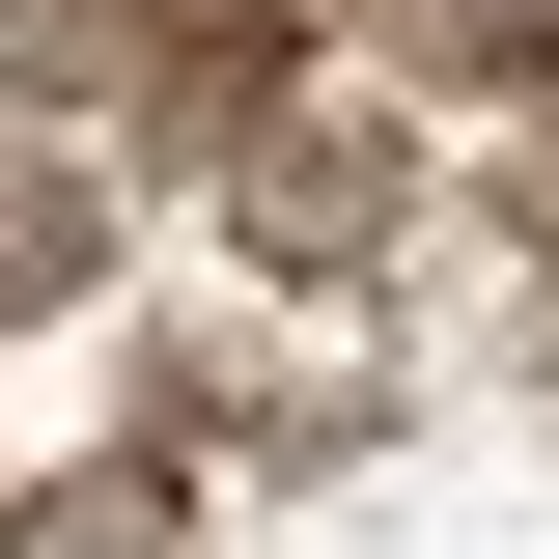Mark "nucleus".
Masks as SVG:
<instances>
[{"instance_id": "f257e3e1", "label": "nucleus", "mask_w": 559, "mask_h": 559, "mask_svg": "<svg viewBox=\"0 0 559 559\" xmlns=\"http://www.w3.org/2000/svg\"><path fill=\"white\" fill-rule=\"evenodd\" d=\"M252 224H280V252H364V224H392V140H364V112L336 140H252Z\"/></svg>"}, {"instance_id": "f03ea898", "label": "nucleus", "mask_w": 559, "mask_h": 559, "mask_svg": "<svg viewBox=\"0 0 559 559\" xmlns=\"http://www.w3.org/2000/svg\"><path fill=\"white\" fill-rule=\"evenodd\" d=\"M0 559H168V476H28Z\"/></svg>"}]
</instances>
